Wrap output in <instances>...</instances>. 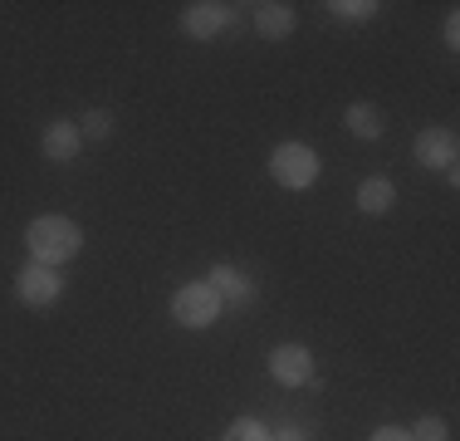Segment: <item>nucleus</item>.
Here are the masks:
<instances>
[{"label":"nucleus","mask_w":460,"mask_h":441,"mask_svg":"<svg viewBox=\"0 0 460 441\" xmlns=\"http://www.w3.org/2000/svg\"><path fill=\"white\" fill-rule=\"evenodd\" d=\"M411 152H416V162L431 167V172H456L460 138L451 128H421V132H416V142H411Z\"/></svg>","instance_id":"5"},{"label":"nucleus","mask_w":460,"mask_h":441,"mask_svg":"<svg viewBox=\"0 0 460 441\" xmlns=\"http://www.w3.org/2000/svg\"><path fill=\"white\" fill-rule=\"evenodd\" d=\"M79 148H84V132H79V123H74V118L49 123L45 138H40V152H45L49 162H74V158H79Z\"/></svg>","instance_id":"8"},{"label":"nucleus","mask_w":460,"mask_h":441,"mask_svg":"<svg viewBox=\"0 0 460 441\" xmlns=\"http://www.w3.org/2000/svg\"><path fill=\"white\" fill-rule=\"evenodd\" d=\"M323 172L319 152L309 148V142H279L275 152H270V176H275L279 186H289V192H304V186H314Z\"/></svg>","instance_id":"2"},{"label":"nucleus","mask_w":460,"mask_h":441,"mask_svg":"<svg viewBox=\"0 0 460 441\" xmlns=\"http://www.w3.org/2000/svg\"><path fill=\"white\" fill-rule=\"evenodd\" d=\"M15 294H20V304H30V309H49L64 294V280H59V270L30 260L25 270L15 274Z\"/></svg>","instance_id":"6"},{"label":"nucleus","mask_w":460,"mask_h":441,"mask_svg":"<svg viewBox=\"0 0 460 441\" xmlns=\"http://www.w3.org/2000/svg\"><path fill=\"white\" fill-rule=\"evenodd\" d=\"M255 30L265 40H289L294 35V5L289 0H265V5H255Z\"/></svg>","instance_id":"10"},{"label":"nucleus","mask_w":460,"mask_h":441,"mask_svg":"<svg viewBox=\"0 0 460 441\" xmlns=\"http://www.w3.org/2000/svg\"><path fill=\"white\" fill-rule=\"evenodd\" d=\"M221 441H270V432L255 422V417H240V422H230L226 427V436Z\"/></svg>","instance_id":"15"},{"label":"nucleus","mask_w":460,"mask_h":441,"mask_svg":"<svg viewBox=\"0 0 460 441\" xmlns=\"http://www.w3.org/2000/svg\"><path fill=\"white\" fill-rule=\"evenodd\" d=\"M206 284L216 290V300H230V304H250L255 300V284H250V274L245 270H235V265H216L211 274H206Z\"/></svg>","instance_id":"9"},{"label":"nucleus","mask_w":460,"mask_h":441,"mask_svg":"<svg viewBox=\"0 0 460 441\" xmlns=\"http://www.w3.org/2000/svg\"><path fill=\"white\" fill-rule=\"evenodd\" d=\"M358 206H363L367 216H387L392 206H397V186H392L387 176H367V182L358 186Z\"/></svg>","instance_id":"12"},{"label":"nucleus","mask_w":460,"mask_h":441,"mask_svg":"<svg viewBox=\"0 0 460 441\" xmlns=\"http://www.w3.org/2000/svg\"><path fill=\"white\" fill-rule=\"evenodd\" d=\"M367 441H411V432H407V427H377Z\"/></svg>","instance_id":"17"},{"label":"nucleus","mask_w":460,"mask_h":441,"mask_svg":"<svg viewBox=\"0 0 460 441\" xmlns=\"http://www.w3.org/2000/svg\"><path fill=\"white\" fill-rule=\"evenodd\" d=\"M216 314H221V300H216V290L206 280L181 284V290L172 294V319H177L181 328H211Z\"/></svg>","instance_id":"3"},{"label":"nucleus","mask_w":460,"mask_h":441,"mask_svg":"<svg viewBox=\"0 0 460 441\" xmlns=\"http://www.w3.org/2000/svg\"><path fill=\"white\" fill-rule=\"evenodd\" d=\"M270 373H275V382H284V388H309L314 382V353L304 344H279L270 353Z\"/></svg>","instance_id":"7"},{"label":"nucleus","mask_w":460,"mask_h":441,"mask_svg":"<svg viewBox=\"0 0 460 441\" xmlns=\"http://www.w3.org/2000/svg\"><path fill=\"white\" fill-rule=\"evenodd\" d=\"M343 123H348V132H353V138L377 142V138H382V128H387V118H382V108H377V104H348Z\"/></svg>","instance_id":"11"},{"label":"nucleus","mask_w":460,"mask_h":441,"mask_svg":"<svg viewBox=\"0 0 460 441\" xmlns=\"http://www.w3.org/2000/svg\"><path fill=\"white\" fill-rule=\"evenodd\" d=\"M328 10H333L338 20H353V25H363V20L377 15V0H328Z\"/></svg>","instance_id":"14"},{"label":"nucleus","mask_w":460,"mask_h":441,"mask_svg":"<svg viewBox=\"0 0 460 441\" xmlns=\"http://www.w3.org/2000/svg\"><path fill=\"white\" fill-rule=\"evenodd\" d=\"M113 128H118V118L108 113V108H89V113L79 118L84 142H108V138H113Z\"/></svg>","instance_id":"13"},{"label":"nucleus","mask_w":460,"mask_h":441,"mask_svg":"<svg viewBox=\"0 0 460 441\" xmlns=\"http://www.w3.org/2000/svg\"><path fill=\"white\" fill-rule=\"evenodd\" d=\"M441 35H446V50H456V44H460V15H446V30H441Z\"/></svg>","instance_id":"18"},{"label":"nucleus","mask_w":460,"mask_h":441,"mask_svg":"<svg viewBox=\"0 0 460 441\" xmlns=\"http://www.w3.org/2000/svg\"><path fill=\"white\" fill-rule=\"evenodd\" d=\"M270 441H309V436H304V432H299V427H279V432H275V436H270Z\"/></svg>","instance_id":"19"},{"label":"nucleus","mask_w":460,"mask_h":441,"mask_svg":"<svg viewBox=\"0 0 460 441\" xmlns=\"http://www.w3.org/2000/svg\"><path fill=\"white\" fill-rule=\"evenodd\" d=\"M25 246H30V256H35V265H64V260H74L84 250V230L74 226L69 216H35L25 226Z\"/></svg>","instance_id":"1"},{"label":"nucleus","mask_w":460,"mask_h":441,"mask_svg":"<svg viewBox=\"0 0 460 441\" xmlns=\"http://www.w3.org/2000/svg\"><path fill=\"white\" fill-rule=\"evenodd\" d=\"M411 441H446V417H431V412H426L421 422L411 427Z\"/></svg>","instance_id":"16"},{"label":"nucleus","mask_w":460,"mask_h":441,"mask_svg":"<svg viewBox=\"0 0 460 441\" xmlns=\"http://www.w3.org/2000/svg\"><path fill=\"white\" fill-rule=\"evenodd\" d=\"M235 25V5H221V0H191L181 10V30L191 40H216Z\"/></svg>","instance_id":"4"}]
</instances>
